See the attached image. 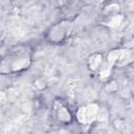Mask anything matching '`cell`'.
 I'll return each mask as SVG.
<instances>
[{"instance_id": "6da1fadb", "label": "cell", "mask_w": 134, "mask_h": 134, "mask_svg": "<svg viewBox=\"0 0 134 134\" xmlns=\"http://www.w3.org/2000/svg\"><path fill=\"white\" fill-rule=\"evenodd\" d=\"M29 65V55L25 51L21 50H13L6 58L2 61V70L7 68L6 72L20 71Z\"/></svg>"}]
</instances>
